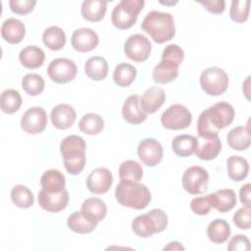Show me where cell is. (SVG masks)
<instances>
[{"label": "cell", "mask_w": 251, "mask_h": 251, "mask_svg": "<svg viewBox=\"0 0 251 251\" xmlns=\"http://www.w3.org/2000/svg\"><path fill=\"white\" fill-rule=\"evenodd\" d=\"M107 10V1L104 0H85L81 4V16L88 22H100Z\"/></svg>", "instance_id": "26"}, {"label": "cell", "mask_w": 251, "mask_h": 251, "mask_svg": "<svg viewBox=\"0 0 251 251\" xmlns=\"http://www.w3.org/2000/svg\"><path fill=\"white\" fill-rule=\"evenodd\" d=\"M71 43L73 48L78 52H89L97 47L99 37L93 29L81 27L73 32Z\"/></svg>", "instance_id": "16"}, {"label": "cell", "mask_w": 251, "mask_h": 251, "mask_svg": "<svg viewBox=\"0 0 251 251\" xmlns=\"http://www.w3.org/2000/svg\"><path fill=\"white\" fill-rule=\"evenodd\" d=\"M236 205V195L232 189H220L213 193V208L220 213H226Z\"/></svg>", "instance_id": "33"}, {"label": "cell", "mask_w": 251, "mask_h": 251, "mask_svg": "<svg viewBox=\"0 0 251 251\" xmlns=\"http://www.w3.org/2000/svg\"><path fill=\"white\" fill-rule=\"evenodd\" d=\"M52 125L58 129L70 128L76 119V113L73 106L69 104L56 105L50 114Z\"/></svg>", "instance_id": "17"}, {"label": "cell", "mask_w": 251, "mask_h": 251, "mask_svg": "<svg viewBox=\"0 0 251 251\" xmlns=\"http://www.w3.org/2000/svg\"><path fill=\"white\" fill-rule=\"evenodd\" d=\"M143 0H122L113 9L111 20L118 29L130 28L137 20L138 14L144 6Z\"/></svg>", "instance_id": "6"}, {"label": "cell", "mask_w": 251, "mask_h": 251, "mask_svg": "<svg viewBox=\"0 0 251 251\" xmlns=\"http://www.w3.org/2000/svg\"><path fill=\"white\" fill-rule=\"evenodd\" d=\"M227 175L230 179L233 181L243 180L249 172V163L248 161L240 156H230L226 162Z\"/></svg>", "instance_id": "31"}, {"label": "cell", "mask_w": 251, "mask_h": 251, "mask_svg": "<svg viewBox=\"0 0 251 251\" xmlns=\"http://www.w3.org/2000/svg\"><path fill=\"white\" fill-rule=\"evenodd\" d=\"M141 28L158 44L173 39L176 34L173 16L170 13L159 11H151L146 14L142 21Z\"/></svg>", "instance_id": "3"}, {"label": "cell", "mask_w": 251, "mask_h": 251, "mask_svg": "<svg viewBox=\"0 0 251 251\" xmlns=\"http://www.w3.org/2000/svg\"><path fill=\"white\" fill-rule=\"evenodd\" d=\"M12 202L23 209L31 207L34 203V197L30 189L23 184L15 185L11 190Z\"/></svg>", "instance_id": "38"}, {"label": "cell", "mask_w": 251, "mask_h": 251, "mask_svg": "<svg viewBox=\"0 0 251 251\" xmlns=\"http://www.w3.org/2000/svg\"><path fill=\"white\" fill-rule=\"evenodd\" d=\"M122 115L124 120L131 125H139L147 119V114L139 106L137 95H130L126 99L122 108Z\"/></svg>", "instance_id": "21"}, {"label": "cell", "mask_w": 251, "mask_h": 251, "mask_svg": "<svg viewBox=\"0 0 251 251\" xmlns=\"http://www.w3.org/2000/svg\"><path fill=\"white\" fill-rule=\"evenodd\" d=\"M249 0H233L231 1L229 17L230 19L238 24L247 21L249 16Z\"/></svg>", "instance_id": "41"}, {"label": "cell", "mask_w": 251, "mask_h": 251, "mask_svg": "<svg viewBox=\"0 0 251 251\" xmlns=\"http://www.w3.org/2000/svg\"><path fill=\"white\" fill-rule=\"evenodd\" d=\"M42 40L47 48L53 51H58L66 45L67 37L65 31L60 26L52 25L43 31Z\"/></svg>", "instance_id": "30"}, {"label": "cell", "mask_w": 251, "mask_h": 251, "mask_svg": "<svg viewBox=\"0 0 251 251\" xmlns=\"http://www.w3.org/2000/svg\"><path fill=\"white\" fill-rule=\"evenodd\" d=\"M163 146L154 138H145L141 140L137 147L138 158L148 167L158 165L163 159Z\"/></svg>", "instance_id": "13"}, {"label": "cell", "mask_w": 251, "mask_h": 251, "mask_svg": "<svg viewBox=\"0 0 251 251\" xmlns=\"http://www.w3.org/2000/svg\"><path fill=\"white\" fill-rule=\"evenodd\" d=\"M119 204L135 210H142L151 201V193L146 185L139 181L121 179L115 190Z\"/></svg>", "instance_id": "2"}, {"label": "cell", "mask_w": 251, "mask_h": 251, "mask_svg": "<svg viewBox=\"0 0 251 251\" xmlns=\"http://www.w3.org/2000/svg\"><path fill=\"white\" fill-rule=\"evenodd\" d=\"M213 208V193L202 197H195L190 202V209L199 216L207 215Z\"/></svg>", "instance_id": "42"}, {"label": "cell", "mask_w": 251, "mask_h": 251, "mask_svg": "<svg viewBox=\"0 0 251 251\" xmlns=\"http://www.w3.org/2000/svg\"><path fill=\"white\" fill-rule=\"evenodd\" d=\"M35 5V0H11L9 2L11 11L17 15H26L30 13Z\"/></svg>", "instance_id": "44"}, {"label": "cell", "mask_w": 251, "mask_h": 251, "mask_svg": "<svg viewBox=\"0 0 251 251\" xmlns=\"http://www.w3.org/2000/svg\"><path fill=\"white\" fill-rule=\"evenodd\" d=\"M25 34L24 23L15 18L5 20L1 25V35L5 41L11 44L20 43Z\"/></svg>", "instance_id": "20"}, {"label": "cell", "mask_w": 251, "mask_h": 251, "mask_svg": "<svg viewBox=\"0 0 251 251\" xmlns=\"http://www.w3.org/2000/svg\"><path fill=\"white\" fill-rule=\"evenodd\" d=\"M40 183L42 189L45 191L50 193H57L65 189L66 178L60 171L52 169L44 172V174L41 176Z\"/></svg>", "instance_id": "27"}, {"label": "cell", "mask_w": 251, "mask_h": 251, "mask_svg": "<svg viewBox=\"0 0 251 251\" xmlns=\"http://www.w3.org/2000/svg\"><path fill=\"white\" fill-rule=\"evenodd\" d=\"M81 214L93 223H100L107 214V206L103 200L96 197L87 198L80 207Z\"/></svg>", "instance_id": "22"}, {"label": "cell", "mask_w": 251, "mask_h": 251, "mask_svg": "<svg viewBox=\"0 0 251 251\" xmlns=\"http://www.w3.org/2000/svg\"><path fill=\"white\" fill-rule=\"evenodd\" d=\"M22 96L16 89H6L2 92L0 98L1 110L6 114L16 113L22 106Z\"/></svg>", "instance_id": "37"}, {"label": "cell", "mask_w": 251, "mask_h": 251, "mask_svg": "<svg viewBox=\"0 0 251 251\" xmlns=\"http://www.w3.org/2000/svg\"><path fill=\"white\" fill-rule=\"evenodd\" d=\"M84 72L93 80H103L108 75V63L101 56L90 57L85 62Z\"/></svg>", "instance_id": "29"}, {"label": "cell", "mask_w": 251, "mask_h": 251, "mask_svg": "<svg viewBox=\"0 0 251 251\" xmlns=\"http://www.w3.org/2000/svg\"><path fill=\"white\" fill-rule=\"evenodd\" d=\"M179 66L180 65L174 61L162 59L161 62L153 69V80L158 84H166L175 80L178 75Z\"/></svg>", "instance_id": "19"}, {"label": "cell", "mask_w": 251, "mask_h": 251, "mask_svg": "<svg viewBox=\"0 0 251 251\" xmlns=\"http://www.w3.org/2000/svg\"><path fill=\"white\" fill-rule=\"evenodd\" d=\"M198 146L195 151L196 157L204 161H210L215 159L221 152L222 142L219 136L212 138L199 137Z\"/></svg>", "instance_id": "23"}, {"label": "cell", "mask_w": 251, "mask_h": 251, "mask_svg": "<svg viewBox=\"0 0 251 251\" xmlns=\"http://www.w3.org/2000/svg\"><path fill=\"white\" fill-rule=\"evenodd\" d=\"M47 126V115L42 107H31L23 115L21 127L28 134L42 132Z\"/></svg>", "instance_id": "12"}, {"label": "cell", "mask_w": 251, "mask_h": 251, "mask_svg": "<svg viewBox=\"0 0 251 251\" xmlns=\"http://www.w3.org/2000/svg\"><path fill=\"white\" fill-rule=\"evenodd\" d=\"M19 60L25 68L33 70L43 65L45 54L41 48L35 45H28L21 50L19 54Z\"/></svg>", "instance_id": "24"}, {"label": "cell", "mask_w": 251, "mask_h": 251, "mask_svg": "<svg viewBox=\"0 0 251 251\" xmlns=\"http://www.w3.org/2000/svg\"><path fill=\"white\" fill-rule=\"evenodd\" d=\"M230 226L223 219L212 221L207 227V235L210 241L216 244L224 243L230 235Z\"/></svg>", "instance_id": "32"}, {"label": "cell", "mask_w": 251, "mask_h": 251, "mask_svg": "<svg viewBox=\"0 0 251 251\" xmlns=\"http://www.w3.org/2000/svg\"><path fill=\"white\" fill-rule=\"evenodd\" d=\"M181 182L184 190L189 194H202L208 189L209 174L202 167L192 166L183 173Z\"/></svg>", "instance_id": "9"}, {"label": "cell", "mask_w": 251, "mask_h": 251, "mask_svg": "<svg viewBox=\"0 0 251 251\" xmlns=\"http://www.w3.org/2000/svg\"><path fill=\"white\" fill-rule=\"evenodd\" d=\"M250 188L251 185L250 183L244 184L240 190H239V198L240 202L244 204L245 207H250L251 206V197H250Z\"/></svg>", "instance_id": "48"}, {"label": "cell", "mask_w": 251, "mask_h": 251, "mask_svg": "<svg viewBox=\"0 0 251 251\" xmlns=\"http://www.w3.org/2000/svg\"><path fill=\"white\" fill-rule=\"evenodd\" d=\"M113 183L112 173L104 167L94 169L86 179V187L93 194L106 193Z\"/></svg>", "instance_id": "14"}, {"label": "cell", "mask_w": 251, "mask_h": 251, "mask_svg": "<svg viewBox=\"0 0 251 251\" xmlns=\"http://www.w3.org/2000/svg\"><path fill=\"white\" fill-rule=\"evenodd\" d=\"M44 86L43 77L37 74H27L22 79L23 89L30 96H36L42 93Z\"/></svg>", "instance_id": "40"}, {"label": "cell", "mask_w": 251, "mask_h": 251, "mask_svg": "<svg viewBox=\"0 0 251 251\" xmlns=\"http://www.w3.org/2000/svg\"><path fill=\"white\" fill-rule=\"evenodd\" d=\"M192 115L189 110L180 104L170 106L161 116V123L165 128L172 130L184 129L190 126Z\"/></svg>", "instance_id": "8"}, {"label": "cell", "mask_w": 251, "mask_h": 251, "mask_svg": "<svg viewBox=\"0 0 251 251\" xmlns=\"http://www.w3.org/2000/svg\"><path fill=\"white\" fill-rule=\"evenodd\" d=\"M162 59L171 60L177 63L178 65H181L184 59V52L178 45L169 44L164 48L162 52Z\"/></svg>", "instance_id": "43"}, {"label": "cell", "mask_w": 251, "mask_h": 251, "mask_svg": "<svg viewBox=\"0 0 251 251\" xmlns=\"http://www.w3.org/2000/svg\"><path fill=\"white\" fill-rule=\"evenodd\" d=\"M198 146V139L189 134H180L172 141V149L179 157H188L195 153Z\"/></svg>", "instance_id": "28"}, {"label": "cell", "mask_w": 251, "mask_h": 251, "mask_svg": "<svg viewBox=\"0 0 251 251\" xmlns=\"http://www.w3.org/2000/svg\"><path fill=\"white\" fill-rule=\"evenodd\" d=\"M164 250H184V247L177 241L170 242L167 246L164 247Z\"/></svg>", "instance_id": "49"}, {"label": "cell", "mask_w": 251, "mask_h": 251, "mask_svg": "<svg viewBox=\"0 0 251 251\" xmlns=\"http://www.w3.org/2000/svg\"><path fill=\"white\" fill-rule=\"evenodd\" d=\"M165 100V91L158 86H151L142 94L139 100V106L145 114H153L162 107Z\"/></svg>", "instance_id": "18"}, {"label": "cell", "mask_w": 251, "mask_h": 251, "mask_svg": "<svg viewBox=\"0 0 251 251\" xmlns=\"http://www.w3.org/2000/svg\"><path fill=\"white\" fill-rule=\"evenodd\" d=\"M47 74L52 81L56 83H67L75 77L77 68L75 63L70 59L57 58L49 64Z\"/></svg>", "instance_id": "11"}, {"label": "cell", "mask_w": 251, "mask_h": 251, "mask_svg": "<svg viewBox=\"0 0 251 251\" xmlns=\"http://www.w3.org/2000/svg\"><path fill=\"white\" fill-rule=\"evenodd\" d=\"M119 176L120 179L139 181L143 176V169L138 162L134 160H126L120 165Z\"/></svg>", "instance_id": "39"}, {"label": "cell", "mask_w": 251, "mask_h": 251, "mask_svg": "<svg viewBox=\"0 0 251 251\" xmlns=\"http://www.w3.org/2000/svg\"><path fill=\"white\" fill-rule=\"evenodd\" d=\"M85 149L86 143L78 135H68L61 141L60 152L69 174L75 176L82 172L86 162Z\"/></svg>", "instance_id": "4"}, {"label": "cell", "mask_w": 251, "mask_h": 251, "mask_svg": "<svg viewBox=\"0 0 251 251\" xmlns=\"http://www.w3.org/2000/svg\"><path fill=\"white\" fill-rule=\"evenodd\" d=\"M69 203V193L66 189L57 193H50L41 189L38 192V204L50 213H58L64 210Z\"/></svg>", "instance_id": "15"}, {"label": "cell", "mask_w": 251, "mask_h": 251, "mask_svg": "<svg viewBox=\"0 0 251 251\" xmlns=\"http://www.w3.org/2000/svg\"><path fill=\"white\" fill-rule=\"evenodd\" d=\"M200 85L203 91L211 96H219L225 93L228 86V75L221 68L210 67L202 71Z\"/></svg>", "instance_id": "7"}, {"label": "cell", "mask_w": 251, "mask_h": 251, "mask_svg": "<svg viewBox=\"0 0 251 251\" xmlns=\"http://www.w3.org/2000/svg\"><path fill=\"white\" fill-rule=\"evenodd\" d=\"M233 107L221 101L204 110L197 120L198 137L212 138L218 136L221 129L228 126L234 118Z\"/></svg>", "instance_id": "1"}, {"label": "cell", "mask_w": 251, "mask_h": 251, "mask_svg": "<svg viewBox=\"0 0 251 251\" xmlns=\"http://www.w3.org/2000/svg\"><path fill=\"white\" fill-rule=\"evenodd\" d=\"M78 128L85 134L96 135L104 128V120L95 113L85 114L78 123Z\"/></svg>", "instance_id": "36"}, {"label": "cell", "mask_w": 251, "mask_h": 251, "mask_svg": "<svg viewBox=\"0 0 251 251\" xmlns=\"http://www.w3.org/2000/svg\"><path fill=\"white\" fill-rule=\"evenodd\" d=\"M226 141L229 147L236 151L246 150L250 146V126H236L228 131Z\"/></svg>", "instance_id": "25"}, {"label": "cell", "mask_w": 251, "mask_h": 251, "mask_svg": "<svg viewBox=\"0 0 251 251\" xmlns=\"http://www.w3.org/2000/svg\"><path fill=\"white\" fill-rule=\"evenodd\" d=\"M152 50L149 39L140 33L130 35L124 45V52L130 60L141 63L148 59Z\"/></svg>", "instance_id": "10"}, {"label": "cell", "mask_w": 251, "mask_h": 251, "mask_svg": "<svg viewBox=\"0 0 251 251\" xmlns=\"http://www.w3.org/2000/svg\"><path fill=\"white\" fill-rule=\"evenodd\" d=\"M227 249L229 251H236V250L249 251L250 250L249 239L243 234H236L230 239L227 245Z\"/></svg>", "instance_id": "46"}, {"label": "cell", "mask_w": 251, "mask_h": 251, "mask_svg": "<svg viewBox=\"0 0 251 251\" xmlns=\"http://www.w3.org/2000/svg\"><path fill=\"white\" fill-rule=\"evenodd\" d=\"M168 226V216L161 209H152L146 214L135 217L131 223L133 232L139 237H150L162 232Z\"/></svg>", "instance_id": "5"}, {"label": "cell", "mask_w": 251, "mask_h": 251, "mask_svg": "<svg viewBox=\"0 0 251 251\" xmlns=\"http://www.w3.org/2000/svg\"><path fill=\"white\" fill-rule=\"evenodd\" d=\"M250 207L239 208L233 215V223L239 229L250 228Z\"/></svg>", "instance_id": "45"}, {"label": "cell", "mask_w": 251, "mask_h": 251, "mask_svg": "<svg viewBox=\"0 0 251 251\" xmlns=\"http://www.w3.org/2000/svg\"><path fill=\"white\" fill-rule=\"evenodd\" d=\"M198 3L212 14H222L226 8V2L224 0H205L199 1Z\"/></svg>", "instance_id": "47"}, {"label": "cell", "mask_w": 251, "mask_h": 251, "mask_svg": "<svg viewBox=\"0 0 251 251\" xmlns=\"http://www.w3.org/2000/svg\"><path fill=\"white\" fill-rule=\"evenodd\" d=\"M136 75L137 71L135 67L130 64L121 63L115 68L113 79L117 85L121 87H127L135 80Z\"/></svg>", "instance_id": "35"}, {"label": "cell", "mask_w": 251, "mask_h": 251, "mask_svg": "<svg viewBox=\"0 0 251 251\" xmlns=\"http://www.w3.org/2000/svg\"><path fill=\"white\" fill-rule=\"evenodd\" d=\"M98 224L91 222L85 218L80 211H76L71 214L67 220L68 227L76 233H89L95 229Z\"/></svg>", "instance_id": "34"}]
</instances>
